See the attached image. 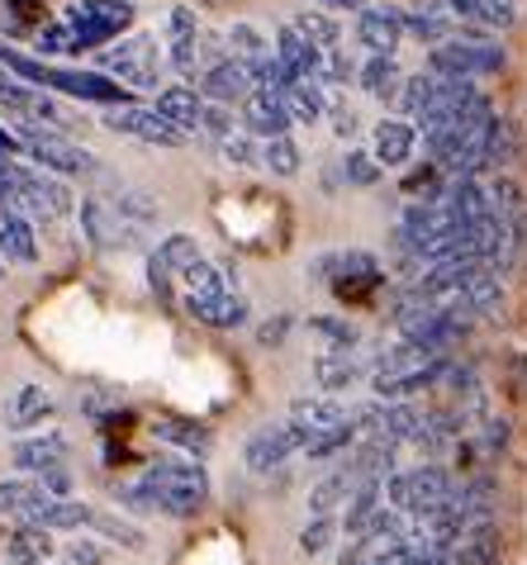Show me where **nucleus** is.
<instances>
[{
  "label": "nucleus",
  "mask_w": 527,
  "mask_h": 565,
  "mask_svg": "<svg viewBox=\"0 0 527 565\" xmlns=\"http://www.w3.org/2000/svg\"><path fill=\"white\" fill-rule=\"evenodd\" d=\"M172 295L181 300V309L205 328H243L247 323V300L234 290V280H228L219 266H209L205 257L176 280Z\"/></svg>",
  "instance_id": "1"
},
{
  "label": "nucleus",
  "mask_w": 527,
  "mask_h": 565,
  "mask_svg": "<svg viewBox=\"0 0 527 565\" xmlns=\"http://www.w3.org/2000/svg\"><path fill=\"white\" fill-rule=\"evenodd\" d=\"M143 480L152 484V490L162 494V504H166V518H191L205 509V499H209V476H205V466L200 461H152L143 470Z\"/></svg>",
  "instance_id": "2"
},
{
  "label": "nucleus",
  "mask_w": 527,
  "mask_h": 565,
  "mask_svg": "<svg viewBox=\"0 0 527 565\" xmlns=\"http://www.w3.org/2000/svg\"><path fill=\"white\" fill-rule=\"evenodd\" d=\"M504 67V49H494L485 39H442L428 49V72L432 76H490Z\"/></svg>",
  "instance_id": "3"
},
{
  "label": "nucleus",
  "mask_w": 527,
  "mask_h": 565,
  "mask_svg": "<svg viewBox=\"0 0 527 565\" xmlns=\"http://www.w3.org/2000/svg\"><path fill=\"white\" fill-rule=\"evenodd\" d=\"M20 148L34 157L43 171H57V177H96V157H90L82 143H72L67 134H53V129H34L24 124L20 129Z\"/></svg>",
  "instance_id": "4"
},
{
  "label": "nucleus",
  "mask_w": 527,
  "mask_h": 565,
  "mask_svg": "<svg viewBox=\"0 0 527 565\" xmlns=\"http://www.w3.org/2000/svg\"><path fill=\"white\" fill-rule=\"evenodd\" d=\"M100 72L123 82L129 90H152L158 86V57H152V39L133 34V39H115V49H105Z\"/></svg>",
  "instance_id": "5"
},
{
  "label": "nucleus",
  "mask_w": 527,
  "mask_h": 565,
  "mask_svg": "<svg viewBox=\"0 0 527 565\" xmlns=\"http://www.w3.org/2000/svg\"><path fill=\"white\" fill-rule=\"evenodd\" d=\"M309 433L304 423H276V428H261L257 437H247V447H243V461H247V470H257V476H267V470H276V466H286L294 451H304L309 447Z\"/></svg>",
  "instance_id": "6"
},
{
  "label": "nucleus",
  "mask_w": 527,
  "mask_h": 565,
  "mask_svg": "<svg viewBox=\"0 0 527 565\" xmlns=\"http://www.w3.org/2000/svg\"><path fill=\"white\" fill-rule=\"evenodd\" d=\"M39 86L62 90V96H76V100H96V105H129V96H133L129 86L105 72H67V67H43Z\"/></svg>",
  "instance_id": "7"
},
{
  "label": "nucleus",
  "mask_w": 527,
  "mask_h": 565,
  "mask_svg": "<svg viewBox=\"0 0 527 565\" xmlns=\"http://www.w3.org/2000/svg\"><path fill=\"white\" fill-rule=\"evenodd\" d=\"M105 129L123 134V138H138V143H158V148H181L185 143V134L166 115H158V109H133V105H110Z\"/></svg>",
  "instance_id": "8"
},
{
  "label": "nucleus",
  "mask_w": 527,
  "mask_h": 565,
  "mask_svg": "<svg viewBox=\"0 0 527 565\" xmlns=\"http://www.w3.org/2000/svg\"><path fill=\"white\" fill-rule=\"evenodd\" d=\"M200 262V243L191 238V233H172V238H162L158 247H152L148 257V286L162 295V300H172L176 280L191 271V266Z\"/></svg>",
  "instance_id": "9"
},
{
  "label": "nucleus",
  "mask_w": 527,
  "mask_h": 565,
  "mask_svg": "<svg viewBox=\"0 0 527 565\" xmlns=\"http://www.w3.org/2000/svg\"><path fill=\"white\" fill-rule=\"evenodd\" d=\"M82 228H86V238L96 243V247H133L138 243V224H129L110 200H86L82 205Z\"/></svg>",
  "instance_id": "10"
},
{
  "label": "nucleus",
  "mask_w": 527,
  "mask_h": 565,
  "mask_svg": "<svg viewBox=\"0 0 527 565\" xmlns=\"http://www.w3.org/2000/svg\"><path fill=\"white\" fill-rule=\"evenodd\" d=\"M67 20L90 29L100 43H110V39H119L123 29L133 24V6H129V0H76V6L67 10Z\"/></svg>",
  "instance_id": "11"
},
{
  "label": "nucleus",
  "mask_w": 527,
  "mask_h": 565,
  "mask_svg": "<svg viewBox=\"0 0 527 565\" xmlns=\"http://www.w3.org/2000/svg\"><path fill=\"white\" fill-rule=\"evenodd\" d=\"M14 214H49V218H62L72 214V191L62 185L57 177H49V171H24V195L20 205H14Z\"/></svg>",
  "instance_id": "12"
},
{
  "label": "nucleus",
  "mask_w": 527,
  "mask_h": 565,
  "mask_svg": "<svg viewBox=\"0 0 527 565\" xmlns=\"http://www.w3.org/2000/svg\"><path fill=\"white\" fill-rule=\"evenodd\" d=\"M57 494H49L39 480H0V513L14 518V523H39L49 518V504Z\"/></svg>",
  "instance_id": "13"
},
{
  "label": "nucleus",
  "mask_w": 527,
  "mask_h": 565,
  "mask_svg": "<svg viewBox=\"0 0 527 565\" xmlns=\"http://www.w3.org/2000/svg\"><path fill=\"white\" fill-rule=\"evenodd\" d=\"M205 96L214 105H234V100H247L252 96V62H243V57H224V62H214V67L205 72Z\"/></svg>",
  "instance_id": "14"
},
{
  "label": "nucleus",
  "mask_w": 527,
  "mask_h": 565,
  "mask_svg": "<svg viewBox=\"0 0 527 565\" xmlns=\"http://www.w3.org/2000/svg\"><path fill=\"white\" fill-rule=\"evenodd\" d=\"M243 129L257 134V138H276L290 129V109L281 100V90H252L243 100Z\"/></svg>",
  "instance_id": "15"
},
{
  "label": "nucleus",
  "mask_w": 527,
  "mask_h": 565,
  "mask_svg": "<svg viewBox=\"0 0 527 565\" xmlns=\"http://www.w3.org/2000/svg\"><path fill=\"white\" fill-rule=\"evenodd\" d=\"M356 39H362L366 53H395L399 39H405V14L380 6V10H362V20H356Z\"/></svg>",
  "instance_id": "16"
},
{
  "label": "nucleus",
  "mask_w": 527,
  "mask_h": 565,
  "mask_svg": "<svg viewBox=\"0 0 527 565\" xmlns=\"http://www.w3.org/2000/svg\"><path fill=\"white\" fill-rule=\"evenodd\" d=\"M370 148H376L380 167H405L418 148V129L409 119H380L376 134H370Z\"/></svg>",
  "instance_id": "17"
},
{
  "label": "nucleus",
  "mask_w": 527,
  "mask_h": 565,
  "mask_svg": "<svg viewBox=\"0 0 527 565\" xmlns=\"http://www.w3.org/2000/svg\"><path fill=\"white\" fill-rule=\"evenodd\" d=\"M276 57H281V67L300 82V76H319V62H323V49H314L300 29L294 24H286L281 34H276V49H271Z\"/></svg>",
  "instance_id": "18"
},
{
  "label": "nucleus",
  "mask_w": 527,
  "mask_h": 565,
  "mask_svg": "<svg viewBox=\"0 0 527 565\" xmlns=\"http://www.w3.org/2000/svg\"><path fill=\"white\" fill-rule=\"evenodd\" d=\"M6 418H10V428L14 433H29V428H39L43 418H53V395L43 385H20L10 395V404H6Z\"/></svg>",
  "instance_id": "19"
},
{
  "label": "nucleus",
  "mask_w": 527,
  "mask_h": 565,
  "mask_svg": "<svg viewBox=\"0 0 527 565\" xmlns=\"http://www.w3.org/2000/svg\"><path fill=\"white\" fill-rule=\"evenodd\" d=\"M86 49H100V39L82 29L76 20H57V24H39V53H53V57H76Z\"/></svg>",
  "instance_id": "20"
},
{
  "label": "nucleus",
  "mask_w": 527,
  "mask_h": 565,
  "mask_svg": "<svg viewBox=\"0 0 527 565\" xmlns=\"http://www.w3.org/2000/svg\"><path fill=\"white\" fill-rule=\"evenodd\" d=\"M0 257L20 262V266L39 262V233H34V224H29L24 214H14V210L0 214Z\"/></svg>",
  "instance_id": "21"
},
{
  "label": "nucleus",
  "mask_w": 527,
  "mask_h": 565,
  "mask_svg": "<svg viewBox=\"0 0 527 565\" xmlns=\"http://www.w3.org/2000/svg\"><path fill=\"white\" fill-rule=\"evenodd\" d=\"M67 451H72V443L62 433H39V437H20L10 457H14V466H20V470H34V476H39L43 466L67 461Z\"/></svg>",
  "instance_id": "22"
},
{
  "label": "nucleus",
  "mask_w": 527,
  "mask_h": 565,
  "mask_svg": "<svg viewBox=\"0 0 527 565\" xmlns=\"http://www.w3.org/2000/svg\"><path fill=\"white\" fill-rule=\"evenodd\" d=\"M399 82H405V72H399L395 53H370L362 67H356V86L366 90V96H380V100H395Z\"/></svg>",
  "instance_id": "23"
},
{
  "label": "nucleus",
  "mask_w": 527,
  "mask_h": 565,
  "mask_svg": "<svg viewBox=\"0 0 527 565\" xmlns=\"http://www.w3.org/2000/svg\"><path fill=\"white\" fill-rule=\"evenodd\" d=\"M6 552H10V565H43L57 546H53V527H39V523H20L10 532V542H6Z\"/></svg>",
  "instance_id": "24"
},
{
  "label": "nucleus",
  "mask_w": 527,
  "mask_h": 565,
  "mask_svg": "<svg viewBox=\"0 0 527 565\" xmlns=\"http://www.w3.org/2000/svg\"><path fill=\"white\" fill-rule=\"evenodd\" d=\"M152 109L172 119L181 134H191V129H200V115H205V100H200V90H195V86H166Z\"/></svg>",
  "instance_id": "25"
},
{
  "label": "nucleus",
  "mask_w": 527,
  "mask_h": 565,
  "mask_svg": "<svg viewBox=\"0 0 527 565\" xmlns=\"http://www.w3.org/2000/svg\"><path fill=\"white\" fill-rule=\"evenodd\" d=\"M290 418L304 423L309 433H323V428H337V423H347L352 409H347L343 399H333V395H309V399H294L290 404Z\"/></svg>",
  "instance_id": "26"
},
{
  "label": "nucleus",
  "mask_w": 527,
  "mask_h": 565,
  "mask_svg": "<svg viewBox=\"0 0 527 565\" xmlns=\"http://www.w3.org/2000/svg\"><path fill=\"white\" fill-rule=\"evenodd\" d=\"M281 100L290 109V124H319L323 109H329V90L319 82H309V76H300V82H290L281 90Z\"/></svg>",
  "instance_id": "27"
},
{
  "label": "nucleus",
  "mask_w": 527,
  "mask_h": 565,
  "mask_svg": "<svg viewBox=\"0 0 527 565\" xmlns=\"http://www.w3.org/2000/svg\"><path fill=\"white\" fill-rule=\"evenodd\" d=\"M452 10L461 14V20H471L480 29H514L518 24V6L514 0H452Z\"/></svg>",
  "instance_id": "28"
},
{
  "label": "nucleus",
  "mask_w": 527,
  "mask_h": 565,
  "mask_svg": "<svg viewBox=\"0 0 527 565\" xmlns=\"http://www.w3.org/2000/svg\"><path fill=\"white\" fill-rule=\"evenodd\" d=\"M356 484H362V476H356V470L352 466H343V470H333V476L329 480H319L314 484V490H309V513H333L337 504H347V499H352V490H356Z\"/></svg>",
  "instance_id": "29"
},
{
  "label": "nucleus",
  "mask_w": 527,
  "mask_h": 565,
  "mask_svg": "<svg viewBox=\"0 0 527 565\" xmlns=\"http://www.w3.org/2000/svg\"><path fill=\"white\" fill-rule=\"evenodd\" d=\"M86 527L96 532V537H105V542L123 546V552H143V546H148V537H143V532H138L133 523H123L119 513H105V509H90Z\"/></svg>",
  "instance_id": "30"
},
{
  "label": "nucleus",
  "mask_w": 527,
  "mask_h": 565,
  "mask_svg": "<svg viewBox=\"0 0 527 565\" xmlns=\"http://www.w3.org/2000/svg\"><path fill=\"white\" fill-rule=\"evenodd\" d=\"M380 509H385V484H380V480H362V484L352 490V499H347L343 527H347V532H362Z\"/></svg>",
  "instance_id": "31"
},
{
  "label": "nucleus",
  "mask_w": 527,
  "mask_h": 565,
  "mask_svg": "<svg viewBox=\"0 0 527 565\" xmlns=\"http://www.w3.org/2000/svg\"><path fill=\"white\" fill-rule=\"evenodd\" d=\"M314 375H319L323 390H347L356 375H362V366H356L352 348H337V352H323V356L314 361Z\"/></svg>",
  "instance_id": "32"
},
{
  "label": "nucleus",
  "mask_w": 527,
  "mask_h": 565,
  "mask_svg": "<svg viewBox=\"0 0 527 565\" xmlns=\"http://www.w3.org/2000/svg\"><path fill=\"white\" fill-rule=\"evenodd\" d=\"M432 90H438V76H432V72H423V76H405V82H399V90H395L399 115H405V119H418V115H423V109L432 105Z\"/></svg>",
  "instance_id": "33"
},
{
  "label": "nucleus",
  "mask_w": 527,
  "mask_h": 565,
  "mask_svg": "<svg viewBox=\"0 0 527 565\" xmlns=\"http://www.w3.org/2000/svg\"><path fill=\"white\" fill-rule=\"evenodd\" d=\"M405 14V34L423 39V43H442L452 34V20L442 14V6H428V10H399Z\"/></svg>",
  "instance_id": "34"
},
{
  "label": "nucleus",
  "mask_w": 527,
  "mask_h": 565,
  "mask_svg": "<svg viewBox=\"0 0 527 565\" xmlns=\"http://www.w3.org/2000/svg\"><path fill=\"white\" fill-rule=\"evenodd\" d=\"M352 443H356V418L337 423V428L314 433V437H309V447H304V457L309 461H329V457H337V451H347Z\"/></svg>",
  "instance_id": "35"
},
{
  "label": "nucleus",
  "mask_w": 527,
  "mask_h": 565,
  "mask_svg": "<svg viewBox=\"0 0 527 565\" xmlns=\"http://www.w3.org/2000/svg\"><path fill=\"white\" fill-rule=\"evenodd\" d=\"M294 29H300L314 49H337V39H343V24H337L333 14H323V10H300L294 14Z\"/></svg>",
  "instance_id": "36"
},
{
  "label": "nucleus",
  "mask_w": 527,
  "mask_h": 565,
  "mask_svg": "<svg viewBox=\"0 0 527 565\" xmlns=\"http://www.w3.org/2000/svg\"><path fill=\"white\" fill-rule=\"evenodd\" d=\"M261 167H267L271 177H294V171H300V148H294L286 134H276L261 143Z\"/></svg>",
  "instance_id": "37"
},
{
  "label": "nucleus",
  "mask_w": 527,
  "mask_h": 565,
  "mask_svg": "<svg viewBox=\"0 0 527 565\" xmlns=\"http://www.w3.org/2000/svg\"><path fill=\"white\" fill-rule=\"evenodd\" d=\"M110 205H115L123 218H129V224H138V228H152V224H158V218H162V205H158V200H152V195H143V191L115 195Z\"/></svg>",
  "instance_id": "38"
},
{
  "label": "nucleus",
  "mask_w": 527,
  "mask_h": 565,
  "mask_svg": "<svg viewBox=\"0 0 527 565\" xmlns=\"http://www.w3.org/2000/svg\"><path fill=\"white\" fill-rule=\"evenodd\" d=\"M152 433H158L162 443H172V447L195 451V457H205V451H209V433H205V428H195V423H158Z\"/></svg>",
  "instance_id": "39"
},
{
  "label": "nucleus",
  "mask_w": 527,
  "mask_h": 565,
  "mask_svg": "<svg viewBox=\"0 0 527 565\" xmlns=\"http://www.w3.org/2000/svg\"><path fill=\"white\" fill-rule=\"evenodd\" d=\"M219 152L238 167H261V143H257V134H247V129H234L228 138H219Z\"/></svg>",
  "instance_id": "40"
},
{
  "label": "nucleus",
  "mask_w": 527,
  "mask_h": 565,
  "mask_svg": "<svg viewBox=\"0 0 527 565\" xmlns=\"http://www.w3.org/2000/svg\"><path fill=\"white\" fill-rule=\"evenodd\" d=\"M228 49H234V57L243 62H257V57H267V39H261V29L252 24H228Z\"/></svg>",
  "instance_id": "41"
},
{
  "label": "nucleus",
  "mask_w": 527,
  "mask_h": 565,
  "mask_svg": "<svg viewBox=\"0 0 527 565\" xmlns=\"http://www.w3.org/2000/svg\"><path fill=\"white\" fill-rule=\"evenodd\" d=\"M290 82H294V76L281 67V57H276V53H267V57L252 62V86H257V90H286Z\"/></svg>",
  "instance_id": "42"
},
{
  "label": "nucleus",
  "mask_w": 527,
  "mask_h": 565,
  "mask_svg": "<svg viewBox=\"0 0 527 565\" xmlns=\"http://www.w3.org/2000/svg\"><path fill=\"white\" fill-rule=\"evenodd\" d=\"M333 532H337V523H333V513H319V518H314V523H309V527L300 532V552H304V556H319V552H329Z\"/></svg>",
  "instance_id": "43"
},
{
  "label": "nucleus",
  "mask_w": 527,
  "mask_h": 565,
  "mask_svg": "<svg viewBox=\"0 0 527 565\" xmlns=\"http://www.w3.org/2000/svg\"><path fill=\"white\" fill-rule=\"evenodd\" d=\"M380 162H376V152H352L347 162H343V177L352 181V185H376L380 181Z\"/></svg>",
  "instance_id": "44"
},
{
  "label": "nucleus",
  "mask_w": 527,
  "mask_h": 565,
  "mask_svg": "<svg viewBox=\"0 0 527 565\" xmlns=\"http://www.w3.org/2000/svg\"><path fill=\"white\" fill-rule=\"evenodd\" d=\"M20 195H24V167L10 162V157H0V205L14 210L20 205Z\"/></svg>",
  "instance_id": "45"
},
{
  "label": "nucleus",
  "mask_w": 527,
  "mask_h": 565,
  "mask_svg": "<svg viewBox=\"0 0 527 565\" xmlns=\"http://www.w3.org/2000/svg\"><path fill=\"white\" fill-rule=\"evenodd\" d=\"M195 62H200V49H195V34H176L172 39V72L191 82L195 76Z\"/></svg>",
  "instance_id": "46"
},
{
  "label": "nucleus",
  "mask_w": 527,
  "mask_h": 565,
  "mask_svg": "<svg viewBox=\"0 0 527 565\" xmlns=\"http://www.w3.org/2000/svg\"><path fill=\"white\" fill-rule=\"evenodd\" d=\"M309 328H314L319 338H329V342H333L329 352H337V348H356V328H352V323H343V319H314Z\"/></svg>",
  "instance_id": "47"
},
{
  "label": "nucleus",
  "mask_w": 527,
  "mask_h": 565,
  "mask_svg": "<svg viewBox=\"0 0 527 565\" xmlns=\"http://www.w3.org/2000/svg\"><path fill=\"white\" fill-rule=\"evenodd\" d=\"M200 129H209L214 143H219V138H228L238 124H234V115H228V105H205V115H200Z\"/></svg>",
  "instance_id": "48"
},
{
  "label": "nucleus",
  "mask_w": 527,
  "mask_h": 565,
  "mask_svg": "<svg viewBox=\"0 0 527 565\" xmlns=\"http://www.w3.org/2000/svg\"><path fill=\"white\" fill-rule=\"evenodd\" d=\"M62 556H67V565H110V556H105L100 542H72Z\"/></svg>",
  "instance_id": "49"
},
{
  "label": "nucleus",
  "mask_w": 527,
  "mask_h": 565,
  "mask_svg": "<svg viewBox=\"0 0 527 565\" xmlns=\"http://www.w3.org/2000/svg\"><path fill=\"white\" fill-rule=\"evenodd\" d=\"M39 484H43V490H49V494H72V476H67V461H53V466H43L39 470Z\"/></svg>",
  "instance_id": "50"
},
{
  "label": "nucleus",
  "mask_w": 527,
  "mask_h": 565,
  "mask_svg": "<svg viewBox=\"0 0 527 565\" xmlns=\"http://www.w3.org/2000/svg\"><path fill=\"white\" fill-rule=\"evenodd\" d=\"M323 90H329V86H323ZM329 115H333V134H337V138H356V129H362V124H356V115H352V105L333 100V96H329Z\"/></svg>",
  "instance_id": "51"
},
{
  "label": "nucleus",
  "mask_w": 527,
  "mask_h": 565,
  "mask_svg": "<svg viewBox=\"0 0 527 565\" xmlns=\"http://www.w3.org/2000/svg\"><path fill=\"white\" fill-rule=\"evenodd\" d=\"M166 29H172V39H176V34H195V29H200V24H195V10H191V6H176L172 14H166Z\"/></svg>",
  "instance_id": "52"
},
{
  "label": "nucleus",
  "mask_w": 527,
  "mask_h": 565,
  "mask_svg": "<svg viewBox=\"0 0 527 565\" xmlns=\"http://www.w3.org/2000/svg\"><path fill=\"white\" fill-rule=\"evenodd\" d=\"M286 333H290V313H281V319H276V323L261 328V342H267V348H271V342H281Z\"/></svg>",
  "instance_id": "53"
},
{
  "label": "nucleus",
  "mask_w": 527,
  "mask_h": 565,
  "mask_svg": "<svg viewBox=\"0 0 527 565\" xmlns=\"http://www.w3.org/2000/svg\"><path fill=\"white\" fill-rule=\"evenodd\" d=\"M14 152H20V134L0 129V157H14Z\"/></svg>",
  "instance_id": "54"
},
{
  "label": "nucleus",
  "mask_w": 527,
  "mask_h": 565,
  "mask_svg": "<svg viewBox=\"0 0 527 565\" xmlns=\"http://www.w3.org/2000/svg\"><path fill=\"white\" fill-rule=\"evenodd\" d=\"M323 6H329V10H356V14H362L366 0H323Z\"/></svg>",
  "instance_id": "55"
},
{
  "label": "nucleus",
  "mask_w": 527,
  "mask_h": 565,
  "mask_svg": "<svg viewBox=\"0 0 527 565\" xmlns=\"http://www.w3.org/2000/svg\"><path fill=\"white\" fill-rule=\"evenodd\" d=\"M0 49H6V43H0Z\"/></svg>",
  "instance_id": "56"
},
{
  "label": "nucleus",
  "mask_w": 527,
  "mask_h": 565,
  "mask_svg": "<svg viewBox=\"0 0 527 565\" xmlns=\"http://www.w3.org/2000/svg\"><path fill=\"white\" fill-rule=\"evenodd\" d=\"M0 276H6V271H0Z\"/></svg>",
  "instance_id": "57"
},
{
  "label": "nucleus",
  "mask_w": 527,
  "mask_h": 565,
  "mask_svg": "<svg viewBox=\"0 0 527 565\" xmlns=\"http://www.w3.org/2000/svg\"><path fill=\"white\" fill-rule=\"evenodd\" d=\"M366 565H370V561H366Z\"/></svg>",
  "instance_id": "58"
}]
</instances>
